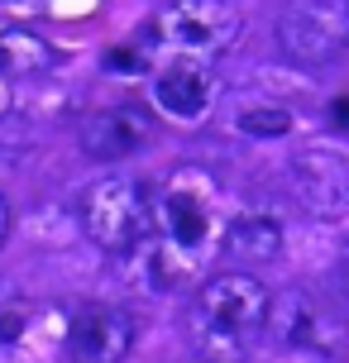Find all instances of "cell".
<instances>
[{
    "instance_id": "ac0fdd59",
    "label": "cell",
    "mask_w": 349,
    "mask_h": 363,
    "mask_svg": "<svg viewBox=\"0 0 349 363\" xmlns=\"http://www.w3.org/2000/svg\"><path fill=\"white\" fill-rule=\"evenodd\" d=\"M5 235H10V206H5V196H0V244H5Z\"/></svg>"
},
{
    "instance_id": "9a60e30c",
    "label": "cell",
    "mask_w": 349,
    "mask_h": 363,
    "mask_svg": "<svg viewBox=\"0 0 349 363\" xmlns=\"http://www.w3.org/2000/svg\"><path fill=\"white\" fill-rule=\"evenodd\" d=\"M19 120V96H15V82L0 72V129H10Z\"/></svg>"
},
{
    "instance_id": "7a4b0ae2",
    "label": "cell",
    "mask_w": 349,
    "mask_h": 363,
    "mask_svg": "<svg viewBox=\"0 0 349 363\" xmlns=\"http://www.w3.org/2000/svg\"><path fill=\"white\" fill-rule=\"evenodd\" d=\"M153 220V196L139 177H106L82 201V230L111 254H134L139 244H148Z\"/></svg>"
},
{
    "instance_id": "9c48e42d",
    "label": "cell",
    "mask_w": 349,
    "mask_h": 363,
    "mask_svg": "<svg viewBox=\"0 0 349 363\" xmlns=\"http://www.w3.org/2000/svg\"><path fill=\"white\" fill-rule=\"evenodd\" d=\"M77 144L87 158H101V163H115V158H129L148 144V115L134 106H106L82 115L77 125Z\"/></svg>"
},
{
    "instance_id": "3957f363",
    "label": "cell",
    "mask_w": 349,
    "mask_h": 363,
    "mask_svg": "<svg viewBox=\"0 0 349 363\" xmlns=\"http://www.w3.org/2000/svg\"><path fill=\"white\" fill-rule=\"evenodd\" d=\"M153 216L163 225V239L182 254H201L211 239L216 220H221V186L201 167H177L163 182V191L153 196Z\"/></svg>"
},
{
    "instance_id": "7c38bea8",
    "label": "cell",
    "mask_w": 349,
    "mask_h": 363,
    "mask_svg": "<svg viewBox=\"0 0 349 363\" xmlns=\"http://www.w3.org/2000/svg\"><path fill=\"white\" fill-rule=\"evenodd\" d=\"M134 272H139V282L153 291H163V287H177L187 277V268H192V254H182V249H172V244H158V239H148V244H139L134 249Z\"/></svg>"
},
{
    "instance_id": "30bf717a",
    "label": "cell",
    "mask_w": 349,
    "mask_h": 363,
    "mask_svg": "<svg viewBox=\"0 0 349 363\" xmlns=\"http://www.w3.org/2000/svg\"><path fill=\"white\" fill-rule=\"evenodd\" d=\"M216 96H221V82L196 57H182V62L163 67L158 82H153V106L163 115H172V120H206Z\"/></svg>"
},
{
    "instance_id": "5bb4252c",
    "label": "cell",
    "mask_w": 349,
    "mask_h": 363,
    "mask_svg": "<svg viewBox=\"0 0 349 363\" xmlns=\"http://www.w3.org/2000/svg\"><path fill=\"white\" fill-rule=\"evenodd\" d=\"M239 129L254 134V139H277V134L292 129V115H287L282 106H249L244 115H239Z\"/></svg>"
},
{
    "instance_id": "2e32d148",
    "label": "cell",
    "mask_w": 349,
    "mask_h": 363,
    "mask_svg": "<svg viewBox=\"0 0 349 363\" xmlns=\"http://www.w3.org/2000/svg\"><path fill=\"white\" fill-rule=\"evenodd\" d=\"M106 62H111V72H139V57L129 53V48H125V53H111Z\"/></svg>"
},
{
    "instance_id": "ba28073f",
    "label": "cell",
    "mask_w": 349,
    "mask_h": 363,
    "mask_svg": "<svg viewBox=\"0 0 349 363\" xmlns=\"http://www.w3.org/2000/svg\"><path fill=\"white\" fill-rule=\"evenodd\" d=\"M134 349V315L111 301H92L67 325V354L72 363H125Z\"/></svg>"
},
{
    "instance_id": "8fae6325",
    "label": "cell",
    "mask_w": 349,
    "mask_h": 363,
    "mask_svg": "<svg viewBox=\"0 0 349 363\" xmlns=\"http://www.w3.org/2000/svg\"><path fill=\"white\" fill-rule=\"evenodd\" d=\"M277 249H282V225L263 211H244L225 230V254L239 263H268V258H277Z\"/></svg>"
},
{
    "instance_id": "277c9868",
    "label": "cell",
    "mask_w": 349,
    "mask_h": 363,
    "mask_svg": "<svg viewBox=\"0 0 349 363\" xmlns=\"http://www.w3.org/2000/svg\"><path fill=\"white\" fill-rule=\"evenodd\" d=\"M277 48L297 67H326L349 48V0H287L277 19Z\"/></svg>"
},
{
    "instance_id": "52a82bcc",
    "label": "cell",
    "mask_w": 349,
    "mask_h": 363,
    "mask_svg": "<svg viewBox=\"0 0 349 363\" xmlns=\"http://www.w3.org/2000/svg\"><path fill=\"white\" fill-rule=\"evenodd\" d=\"M297 206L316 220H345L349 216V158L311 148V153H297L292 172H287Z\"/></svg>"
},
{
    "instance_id": "8992f818",
    "label": "cell",
    "mask_w": 349,
    "mask_h": 363,
    "mask_svg": "<svg viewBox=\"0 0 349 363\" xmlns=\"http://www.w3.org/2000/svg\"><path fill=\"white\" fill-rule=\"evenodd\" d=\"M268 325L282 345L292 349H306V354H345L349 349V325L340 306H331L326 296H311V291H282L273 296V306H268Z\"/></svg>"
},
{
    "instance_id": "e0dca14e",
    "label": "cell",
    "mask_w": 349,
    "mask_h": 363,
    "mask_svg": "<svg viewBox=\"0 0 349 363\" xmlns=\"http://www.w3.org/2000/svg\"><path fill=\"white\" fill-rule=\"evenodd\" d=\"M331 115H335V125H340V129H349V96H340V101H335Z\"/></svg>"
},
{
    "instance_id": "6da1fadb",
    "label": "cell",
    "mask_w": 349,
    "mask_h": 363,
    "mask_svg": "<svg viewBox=\"0 0 349 363\" xmlns=\"http://www.w3.org/2000/svg\"><path fill=\"white\" fill-rule=\"evenodd\" d=\"M273 296L254 272H216L187 306V335L201 354V363H239L268 330Z\"/></svg>"
},
{
    "instance_id": "4fadbf2b",
    "label": "cell",
    "mask_w": 349,
    "mask_h": 363,
    "mask_svg": "<svg viewBox=\"0 0 349 363\" xmlns=\"http://www.w3.org/2000/svg\"><path fill=\"white\" fill-rule=\"evenodd\" d=\"M48 67H53V48L43 38L29 29L0 24V72L15 77V72H48Z\"/></svg>"
},
{
    "instance_id": "5b68a950",
    "label": "cell",
    "mask_w": 349,
    "mask_h": 363,
    "mask_svg": "<svg viewBox=\"0 0 349 363\" xmlns=\"http://www.w3.org/2000/svg\"><path fill=\"white\" fill-rule=\"evenodd\" d=\"M158 38L182 53L216 57L244 38V15L230 0H172L158 15Z\"/></svg>"
}]
</instances>
